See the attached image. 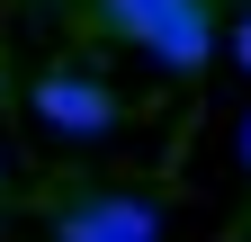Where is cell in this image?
Masks as SVG:
<instances>
[{
	"label": "cell",
	"instance_id": "obj_1",
	"mask_svg": "<svg viewBox=\"0 0 251 242\" xmlns=\"http://www.w3.org/2000/svg\"><path fill=\"white\" fill-rule=\"evenodd\" d=\"M36 117H45L54 135L90 144V135H108V126H117V90H108V81H90V72H45V81H36Z\"/></svg>",
	"mask_w": 251,
	"mask_h": 242
},
{
	"label": "cell",
	"instance_id": "obj_2",
	"mask_svg": "<svg viewBox=\"0 0 251 242\" xmlns=\"http://www.w3.org/2000/svg\"><path fill=\"white\" fill-rule=\"evenodd\" d=\"M144 54H152V63H162V72H206V54H215V9H206V0H171V9H162V27H152V36H144Z\"/></svg>",
	"mask_w": 251,
	"mask_h": 242
},
{
	"label": "cell",
	"instance_id": "obj_3",
	"mask_svg": "<svg viewBox=\"0 0 251 242\" xmlns=\"http://www.w3.org/2000/svg\"><path fill=\"white\" fill-rule=\"evenodd\" d=\"M63 242H152V206L144 197H99L63 216Z\"/></svg>",
	"mask_w": 251,
	"mask_h": 242
},
{
	"label": "cell",
	"instance_id": "obj_4",
	"mask_svg": "<svg viewBox=\"0 0 251 242\" xmlns=\"http://www.w3.org/2000/svg\"><path fill=\"white\" fill-rule=\"evenodd\" d=\"M162 9H171V0H99V27L126 36V45H144L152 27H162Z\"/></svg>",
	"mask_w": 251,
	"mask_h": 242
},
{
	"label": "cell",
	"instance_id": "obj_5",
	"mask_svg": "<svg viewBox=\"0 0 251 242\" xmlns=\"http://www.w3.org/2000/svg\"><path fill=\"white\" fill-rule=\"evenodd\" d=\"M233 63H242V72H251V18H242V27H233Z\"/></svg>",
	"mask_w": 251,
	"mask_h": 242
},
{
	"label": "cell",
	"instance_id": "obj_6",
	"mask_svg": "<svg viewBox=\"0 0 251 242\" xmlns=\"http://www.w3.org/2000/svg\"><path fill=\"white\" fill-rule=\"evenodd\" d=\"M242 170H251V117H242Z\"/></svg>",
	"mask_w": 251,
	"mask_h": 242
}]
</instances>
